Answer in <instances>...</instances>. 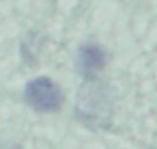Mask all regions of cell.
I'll list each match as a JSON object with an SVG mask.
<instances>
[{
	"mask_svg": "<svg viewBox=\"0 0 157 149\" xmlns=\"http://www.w3.org/2000/svg\"><path fill=\"white\" fill-rule=\"evenodd\" d=\"M112 99L101 84H88L78 97V117L90 127H103L110 123Z\"/></svg>",
	"mask_w": 157,
	"mask_h": 149,
	"instance_id": "6da1fadb",
	"label": "cell"
},
{
	"mask_svg": "<svg viewBox=\"0 0 157 149\" xmlns=\"http://www.w3.org/2000/svg\"><path fill=\"white\" fill-rule=\"evenodd\" d=\"M105 67V52L97 43H86L78 52V71L86 80H95Z\"/></svg>",
	"mask_w": 157,
	"mask_h": 149,
	"instance_id": "3957f363",
	"label": "cell"
},
{
	"mask_svg": "<svg viewBox=\"0 0 157 149\" xmlns=\"http://www.w3.org/2000/svg\"><path fill=\"white\" fill-rule=\"evenodd\" d=\"M26 102L30 108L39 112H56L63 106V91L58 89L56 82H52L45 76H39L26 84Z\"/></svg>",
	"mask_w": 157,
	"mask_h": 149,
	"instance_id": "7a4b0ae2",
	"label": "cell"
}]
</instances>
